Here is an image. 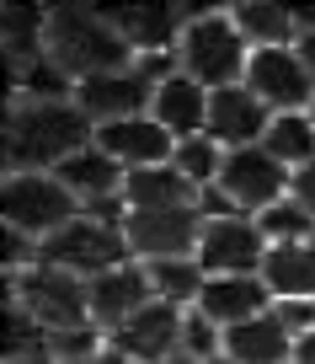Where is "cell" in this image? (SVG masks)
I'll use <instances>...</instances> for the list:
<instances>
[{"label":"cell","mask_w":315,"mask_h":364,"mask_svg":"<svg viewBox=\"0 0 315 364\" xmlns=\"http://www.w3.org/2000/svg\"><path fill=\"white\" fill-rule=\"evenodd\" d=\"M96 139V124L75 102H11L6 113V171H59Z\"/></svg>","instance_id":"obj_1"},{"label":"cell","mask_w":315,"mask_h":364,"mask_svg":"<svg viewBox=\"0 0 315 364\" xmlns=\"http://www.w3.org/2000/svg\"><path fill=\"white\" fill-rule=\"evenodd\" d=\"M43 48L75 80L134 70V48H128V38L113 27L107 6H59V11H48V43Z\"/></svg>","instance_id":"obj_2"},{"label":"cell","mask_w":315,"mask_h":364,"mask_svg":"<svg viewBox=\"0 0 315 364\" xmlns=\"http://www.w3.org/2000/svg\"><path fill=\"white\" fill-rule=\"evenodd\" d=\"M177 59H182V75H192L203 91H225L246 80L251 43L230 22V11H192L187 27H182Z\"/></svg>","instance_id":"obj_3"},{"label":"cell","mask_w":315,"mask_h":364,"mask_svg":"<svg viewBox=\"0 0 315 364\" xmlns=\"http://www.w3.org/2000/svg\"><path fill=\"white\" fill-rule=\"evenodd\" d=\"M0 209H6V225L22 230V236H33L38 247H43L48 236H59L70 220L86 215V209H80V198L70 193L54 171H6Z\"/></svg>","instance_id":"obj_4"},{"label":"cell","mask_w":315,"mask_h":364,"mask_svg":"<svg viewBox=\"0 0 315 364\" xmlns=\"http://www.w3.org/2000/svg\"><path fill=\"white\" fill-rule=\"evenodd\" d=\"M11 300H22V306L43 321L48 338H54V332H75V327H96V321H91L86 279L54 268V262H38V268L16 273L11 279Z\"/></svg>","instance_id":"obj_5"},{"label":"cell","mask_w":315,"mask_h":364,"mask_svg":"<svg viewBox=\"0 0 315 364\" xmlns=\"http://www.w3.org/2000/svg\"><path fill=\"white\" fill-rule=\"evenodd\" d=\"M43 262H54V268H65V273H75V279L91 284V279H101L107 268H123V262H134V257H128V241H123L118 225H101V220L80 215V220H70L59 236L43 241Z\"/></svg>","instance_id":"obj_6"},{"label":"cell","mask_w":315,"mask_h":364,"mask_svg":"<svg viewBox=\"0 0 315 364\" xmlns=\"http://www.w3.org/2000/svg\"><path fill=\"white\" fill-rule=\"evenodd\" d=\"M289 177L294 171L283 166L278 156H267L262 145H251V150H225V171H219L214 188L241 209V215L257 220V215H267L272 204L289 198Z\"/></svg>","instance_id":"obj_7"},{"label":"cell","mask_w":315,"mask_h":364,"mask_svg":"<svg viewBox=\"0 0 315 364\" xmlns=\"http://www.w3.org/2000/svg\"><path fill=\"white\" fill-rule=\"evenodd\" d=\"M203 215L192 209H128L123 241L134 262H166V257H198Z\"/></svg>","instance_id":"obj_8"},{"label":"cell","mask_w":315,"mask_h":364,"mask_svg":"<svg viewBox=\"0 0 315 364\" xmlns=\"http://www.w3.org/2000/svg\"><path fill=\"white\" fill-rule=\"evenodd\" d=\"M241 86L257 97L267 113H310L315 107V80L299 65L294 48H251V65Z\"/></svg>","instance_id":"obj_9"},{"label":"cell","mask_w":315,"mask_h":364,"mask_svg":"<svg viewBox=\"0 0 315 364\" xmlns=\"http://www.w3.org/2000/svg\"><path fill=\"white\" fill-rule=\"evenodd\" d=\"M198 262H203L209 279H219V273H262V262H267V236H262V225L251 215L203 220Z\"/></svg>","instance_id":"obj_10"},{"label":"cell","mask_w":315,"mask_h":364,"mask_svg":"<svg viewBox=\"0 0 315 364\" xmlns=\"http://www.w3.org/2000/svg\"><path fill=\"white\" fill-rule=\"evenodd\" d=\"M150 97H155V86H150L139 70H113V75H86L75 80V107L91 118V124H118V118H139L150 113Z\"/></svg>","instance_id":"obj_11"},{"label":"cell","mask_w":315,"mask_h":364,"mask_svg":"<svg viewBox=\"0 0 315 364\" xmlns=\"http://www.w3.org/2000/svg\"><path fill=\"white\" fill-rule=\"evenodd\" d=\"M182 316H187V311L166 306V300H150V306L139 311V316H128L107 343H113L118 353H128V359H139V364H166V359L182 353Z\"/></svg>","instance_id":"obj_12"},{"label":"cell","mask_w":315,"mask_h":364,"mask_svg":"<svg viewBox=\"0 0 315 364\" xmlns=\"http://www.w3.org/2000/svg\"><path fill=\"white\" fill-rule=\"evenodd\" d=\"M272 113L251 97L246 86H225V91H209V129L203 134L214 139L219 150H251L267 139Z\"/></svg>","instance_id":"obj_13"},{"label":"cell","mask_w":315,"mask_h":364,"mask_svg":"<svg viewBox=\"0 0 315 364\" xmlns=\"http://www.w3.org/2000/svg\"><path fill=\"white\" fill-rule=\"evenodd\" d=\"M86 295H91V321L113 338L128 316H139V311L155 300V289H150L145 262H123V268H107L101 279H91Z\"/></svg>","instance_id":"obj_14"},{"label":"cell","mask_w":315,"mask_h":364,"mask_svg":"<svg viewBox=\"0 0 315 364\" xmlns=\"http://www.w3.org/2000/svg\"><path fill=\"white\" fill-rule=\"evenodd\" d=\"M91 145H96L101 156H113L123 171H139V166H166L171 150H177V139H171V134H166V129H160L150 113H139V118H118V124H101Z\"/></svg>","instance_id":"obj_15"},{"label":"cell","mask_w":315,"mask_h":364,"mask_svg":"<svg viewBox=\"0 0 315 364\" xmlns=\"http://www.w3.org/2000/svg\"><path fill=\"white\" fill-rule=\"evenodd\" d=\"M198 311L214 327H241V321L262 316V311H272V289L262 284V273H219V279H209L198 295Z\"/></svg>","instance_id":"obj_16"},{"label":"cell","mask_w":315,"mask_h":364,"mask_svg":"<svg viewBox=\"0 0 315 364\" xmlns=\"http://www.w3.org/2000/svg\"><path fill=\"white\" fill-rule=\"evenodd\" d=\"M150 118H155L171 139H198L203 129H209V91H203L192 75L177 70L171 80L155 86V97H150Z\"/></svg>","instance_id":"obj_17"},{"label":"cell","mask_w":315,"mask_h":364,"mask_svg":"<svg viewBox=\"0 0 315 364\" xmlns=\"http://www.w3.org/2000/svg\"><path fill=\"white\" fill-rule=\"evenodd\" d=\"M225 353L236 364H294V338L272 311H262V316L225 332Z\"/></svg>","instance_id":"obj_18"},{"label":"cell","mask_w":315,"mask_h":364,"mask_svg":"<svg viewBox=\"0 0 315 364\" xmlns=\"http://www.w3.org/2000/svg\"><path fill=\"white\" fill-rule=\"evenodd\" d=\"M54 177L80 198V209H91V204H101V198H118V193H123V177H128V171L118 166L113 156H101L96 145H86V150H75Z\"/></svg>","instance_id":"obj_19"},{"label":"cell","mask_w":315,"mask_h":364,"mask_svg":"<svg viewBox=\"0 0 315 364\" xmlns=\"http://www.w3.org/2000/svg\"><path fill=\"white\" fill-rule=\"evenodd\" d=\"M262 284L272 289V300H315V236L289 241V247H267Z\"/></svg>","instance_id":"obj_20"},{"label":"cell","mask_w":315,"mask_h":364,"mask_svg":"<svg viewBox=\"0 0 315 364\" xmlns=\"http://www.w3.org/2000/svg\"><path fill=\"white\" fill-rule=\"evenodd\" d=\"M123 204L128 209H192L198 204V188L171 161L166 166H139L123 177Z\"/></svg>","instance_id":"obj_21"},{"label":"cell","mask_w":315,"mask_h":364,"mask_svg":"<svg viewBox=\"0 0 315 364\" xmlns=\"http://www.w3.org/2000/svg\"><path fill=\"white\" fill-rule=\"evenodd\" d=\"M230 22L241 27L251 48H294V38H299L294 6H278V0H241V6H230Z\"/></svg>","instance_id":"obj_22"},{"label":"cell","mask_w":315,"mask_h":364,"mask_svg":"<svg viewBox=\"0 0 315 364\" xmlns=\"http://www.w3.org/2000/svg\"><path fill=\"white\" fill-rule=\"evenodd\" d=\"M150 273V289H155V300H166V306L177 311H192L203 295V284H209V273H203L198 257H166V262H145Z\"/></svg>","instance_id":"obj_23"},{"label":"cell","mask_w":315,"mask_h":364,"mask_svg":"<svg viewBox=\"0 0 315 364\" xmlns=\"http://www.w3.org/2000/svg\"><path fill=\"white\" fill-rule=\"evenodd\" d=\"M262 150H267V156H278L289 171L310 166V161H315V118H310V113H272Z\"/></svg>","instance_id":"obj_24"},{"label":"cell","mask_w":315,"mask_h":364,"mask_svg":"<svg viewBox=\"0 0 315 364\" xmlns=\"http://www.w3.org/2000/svg\"><path fill=\"white\" fill-rule=\"evenodd\" d=\"M171 166L182 171V177L192 182V188H214L219 182V171H225V150L214 145L209 134H198V139H177V150H171Z\"/></svg>","instance_id":"obj_25"},{"label":"cell","mask_w":315,"mask_h":364,"mask_svg":"<svg viewBox=\"0 0 315 364\" xmlns=\"http://www.w3.org/2000/svg\"><path fill=\"white\" fill-rule=\"evenodd\" d=\"M16 359H48V327L22 300L6 306V364H16Z\"/></svg>","instance_id":"obj_26"},{"label":"cell","mask_w":315,"mask_h":364,"mask_svg":"<svg viewBox=\"0 0 315 364\" xmlns=\"http://www.w3.org/2000/svg\"><path fill=\"white\" fill-rule=\"evenodd\" d=\"M262 236H267V247H289V241H310L315 236V215H304L294 198H283V204H272L267 215H257Z\"/></svg>","instance_id":"obj_27"},{"label":"cell","mask_w":315,"mask_h":364,"mask_svg":"<svg viewBox=\"0 0 315 364\" xmlns=\"http://www.w3.org/2000/svg\"><path fill=\"white\" fill-rule=\"evenodd\" d=\"M219 353H225V327H214V321L192 306L187 316H182V359L209 364V359H219Z\"/></svg>","instance_id":"obj_28"},{"label":"cell","mask_w":315,"mask_h":364,"mask_svg":"<svg viewBox=\"0 0 315 364\" xmlns=\"http://www.w3.org/2000/svg\"><path fill=\"white\" fill-rule=\"evenodd\" d=\"M272 316L289 327V338L299 343L304 332H315V300H272Z\"/></svg>","instance_id":"obj_29"},{"label":"cell","mask_w":315,"mask_h":364,"mask_svg":"<svg viewBox=\"0 0 315 364\" xmlns=\"http://www.w3.org/2000/svg\"><path fill=\"white\" fill-rule=\"evenodd\" d=\"M289 198L304 209V215H315V161H310V166H299V171L289 177Z\"/></svg>","instance_id":"obj_30"},{"label":"cell","mask_w":315,"mask_h":364,"mask_svg":"<svg viewBox=\"0 0 315 364\" xmlns=\"http://www.w3.org/2000/svg\"><path fill=\"white\" fill-rule=\"evenodd\" d=\"M294 54H299V65L310 70V80H315V33H304V38H294Z\"/></svg>","instance_id":"obj_31"},{"label":"cell","mask_w":315,"mask_h":364,"mask_svg":"<svg viewBox=\"0 0 315 364\" xmlns=\"http://www.w3.org/2000/svg\"><path fill=\"white\" fill-rule=\"evenodd\" d=\"M294 364H315V332H304V338L294 343Z\"/></svg>","instance_id":"obj_32"},{"label":"cell","mask_w":315,"mask_h":364,"mask_svg":"<svg viewBox=\"0 0 315 364\" xmlns=\"http://www.w3.org/2000/svg\"><path fill=\"white\" fill-rule=\"evenodd\" d=\"M209 364H236V359H230V353H219V359H209Z\"/></svg>","instance_id":"obj_33"},{"label":"cell","mask_w":315,"mask_h":364,"mask_svg":"<svg viewBox=\"0 0 315 364\" xmlns=\"http://www.w3.org/2000/svg\"><path fill=\"white\" fill-rule=\"evenodd\" d=\"M166 364H192V359H182V353H177V359H166Z\"/></svg>","instance_id":"obj_34"},{"label":"cell","mask_w":315,"mask_h":364,"mask_svg":"<svg viewBox=\"0 0 315 364\" xmlns=\"http://www.w3.org/2000/svg\"><path fill=\"white\" fill-rule=\"evenodd\" d=\"M310 118H315V107H310Z\"/></svg>","instance_id":"obj_35"},{"label":"cell","mask_w":315,"mask_h":364,"mask_svg":"<svg viewBox=\"0 0 315 364\" xmlns=\"http://www.w3.org/2000/svg\"><path fill=\"white\" fill-rule=\"evenodd\" d=\"M91 364H96V359H91Z\"/></svg>","instance_id":"obj_36"}]
</instances>
